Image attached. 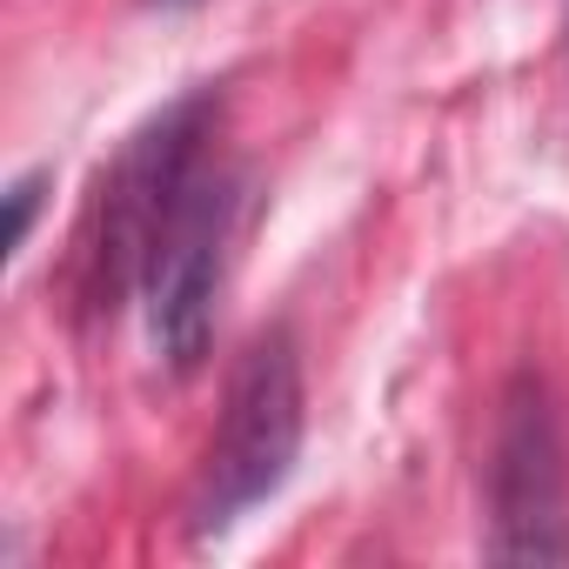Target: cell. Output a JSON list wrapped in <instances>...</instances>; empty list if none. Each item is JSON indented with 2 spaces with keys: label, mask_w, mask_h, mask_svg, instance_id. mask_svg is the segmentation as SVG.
I'll use <instances>...</instances> for the list:
<instances>
[{
  "label": "cell",
  "mask_w": 569,
  "mask_h": 569,
  "mask_svg": "<svg viewBox=\"0 0 569 569\" xmlns=\"http://www.w3.org/2000/svg\"><path fill=\"white\" fill-rule=\"evenodd\" d=\"M302 429H309V396H302V356L289 329H268L248 342V356L228 376L221 396V422L208 436L201 456V482H194V536H221L234 529L248 509H261L281 482H289L296 456H302Z\"/></svg>",
  "instance_id": "obj_1"
},
{
  "label": "cell",
  "mask_w": 569,
  "mask_h": 569,
  "mask_svg": "<svg viewBox=\"0 0 569 569\" xmlns=\"http://www.w3.org/2000/svg\"><path fill=\"white\" fill-rule=\"evenodd\" d=\"M241 194H248V181L234 168L208 161L188 181V194L174 201V214L161 221V234L141 261L134 296H141L148 349L174 376L201 369L208 349H214V316H221L234 241H241Z\"/></svg>",
  "instance_id": "obj_2"
},
{
  "label": "cell",
  "mask_w": 569,
  "mask_h": 569,
  "mask_svg": "<svg viewBox=\"0 0 569 569\" xmlns=\"http://www.w3.org/2000/svg\"><path fill=\"white\" fill-rule=\"evenodd\" d=\"M214 94H181L174 108H161L128 154L108 174V201H101V241H94V296H121L141 281V261L161 234V221L174 214V201L188 194V181L208 168V141H214Z\"/></svg>",
  "instance_id": "obj_3"
},
{
  "label": "cell",
  "mask_w": 569,
  "mask_h": 569,
  "mask_svg": "<svg viewBox=\"0 0 569 569\" xmlns=\"http://www.w3.org/2000/svg\"><path fill=\"white\" fill-rule=\"evenodd\" d=\"M489 496H496L489 556H509V562L569 556V529H562V442H556V416H549V402L536 389H522L509 402V416H502Z\"/></svg>",
  "instance_id": "obj_4"
},
{
  "label": "cell",
  "mask_w": 569,
  "mask_h": 569,
  "mask_svg": "<svg viewBox=\"0 0 569 569\" xmlns=\"http://www.w3.org/2000/svg\"><path fill=\"white\" fill-rule=\"evenodd\" d=\"M48 188H54V168H21L14 181H8V261H21L28 254V241H34V221H41V208H48Z\"/></svg>",
  "instance_id": "obj_5"
},
{
  "label": "cell",
  "mask_w": 569,
  "mask_h": 569,
  "mask_svg": "<svg viewBox=\"0 0 569 569\" xmlns=\"http://www.w3.org/2000/svg\"><path fill=\"white\" fill-rule=\"evenodd\" d=\"M148 8H161V14H181V8H201V0H148Z\"/></svg>",
  "instance_id": "obj_6"
}]
</instances>
